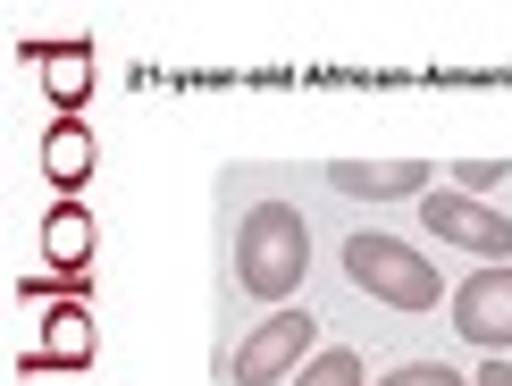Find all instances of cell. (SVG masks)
<instances>
[{"instance_id":"cell-15","label":"cell","mask_w":512,"mask_h":386,"mask_svg":"<svg viewBox=\"0 0 512 386\" xmlns=\"http://www.w3.org/2000/svg\"><path fill=\"white\" fill-rule=\"evenodd\" d=\"M471 386H512V361H504V353H487V370H471Z\"/></svg>"},{"instance_id":"cell-1","label":"cell","mask_w":512,"mask_h":386,"mask_svg":"<svg viewBox=\"0 0 512 386\" xmlns=\"http://www.w3.org/2000/svg\"><path fill=\"white\" fill-rule=\"evenodd\" d=\"M311 277V227L294 202H252L236 219V286L252 303H294Z\"/></svg>"},{"instance_id":"cell-8","label":"cell","mask_w":512,"mask_h":386,"mask_svg":"<svg viewBox=\"0 0 512 386\" xmlns=\"http://www.w3.org/2000/svg\"><path fill=\"white\" fill-rule=\"evenodd\" d=\"M93 210L84 202H59L51 219H42V269H68V277H93Z\"/></svg>"},{"instance_id":"cell-5","label":"cell","mask_w":512,"mask_h":386,"mask_svg":"<svg viewBox=\"0 0 512 386\" xmlns=\"http://www.w3.org/2000/svg\"><path fill=\"white\" fill-rule=\"evenodd\" d=\"M454 328L471 336L479 353H512V261L471 269V277L454 286Z\"/></svg>"},{"instance_id":"cell-9","label":"cell","mask_w":512,"mask_h":386,"mask_svg":"<svg viewBox=\"0 0 512 386\" xmlns=\"http://www.w3.org/2000/svg\"><path fill=\"white\" fill-rule=\"evenodd\" d=\"M93 160H101V152H93V126H84V118H51V135H42V177L68 193V202L84 193Z\"/></svg>"},{"instance_id":"cell-12","label":"cell","mask_w":512,"mask_h":386,"mask_svg":"<svg viewBox=\"0 0 512 386\" xmlns=\"http://www.w3.org/2000/svg\"><path fill=\"white\" fill-rule=\"evenodd\" d=\"M17 294H26V303H93V277H68V269H34Z\"/></svg>"},{"instance_id":"cell-7","label":"cell","mask_w":512,"mask_h":386,"mask_svg":"<svg viewBox=\"0 0 512 386\" xmlns=\"http://www.w3.org/2000/svg\"><path fill=\"white\" fill-rule=\"evenodd\" d=\"M84 361H93V303H51L34 353H26V378L34 370H84Z\"/></svg>"},{"instance_id":"cell-3","label":"cell","mask_w":512,"mask_h":386,"mask_svg":"<svg viewBox=\"0 0 512 386\" xmlns=\"http://www.w3.org/2000/svg\"><path fill=\"white\" fill-rule=\"evenodd\" d=\"M319 353V319L311 311H269L261 328L236 345V386H277V378H303V361Z\"/></svg>"},{"instance_id":"cell-10","label":"cell","mask_w":512,"mask_h":386,"mask_svg":"<svg viewBox=\"0 0 512 386\" xmlns=\"http://www.w3.org/2000/svg\"><path fill=\"white\" fill-rule=\"evenodd\" d=\"M34 59H42V93H51V110H59V118H84L93 51H84V42H51V51H34Z\"/></svg>"},{"instance_id":"cell-4","label":"cell","mask_w":512,"mask_h":386,"mask_svg":"<svg viewBox=\"0 0 512 386\" xmlns=\"http://www.w3.org/2000/svg\"><path fill=\"white\" fill-rule=\"evenodd\" d=\"M420 219H429L437 244L479 252L487 269L512 261V219H504V210H487V202H471V193H420Z\"/></svg>"},{"instance_id":"cell-14","label":"cell","mask_w":512,"mask_h":386,"mask_svg":"<svg viewBox=\"0 0 512 386\" xmlns=\"http://www.w3.org/2000/svg\"><path fill=\"white\" fill-rule=\"evenodd\" d=\"M504 177H512L504 160H462V168H454V193H471V202H479V193H496Z\"/></svg>"},{"instance_id":"cell-13","label":"cell","mask_w":512,"mask_h":386,"mask_svg":"<svg viewBox=\"0 0 512 386\" xmlns=\"http://www.w3.org/2000/svg\"><path fill=\"white\" fill-rule=\"evenodd\" d=\"M378 386H471L462 370H445V361H403V370H387Z\"/></svg>"},{"instance_id":"cell-2","label":"cell","mask_w":512,"mask_h":386,"mask_svg":"<svg viewBox=\"0 0 512 386\" xmlns=\"http://www.w3.org/2000/svg\"><path fill=\"white\" fill-rule=\"evenodd\" d=\"M345 277L361 294H378L387 311H403V319H429L437 303H454L445 277H437V261L420 244H395V235H353L345 244Z\"/></svg>"},{"instance_id":"cell-6","label":"cell","mask_w":512,"mask_h":386,"mask_svg":"<svg viewBox=\"0 0 512 386\" xmlns=\"http://www.w3.org/2000/svg\"><path fill=\"white\" fill-rule=\"evenodd\" d=\"M437 168L429 160H328V185L353 202H420Z\"/></svg>"},{"instance_id":"cell-11","label":"cell","mask_w":512,"mask_h":386,"mask_svg":"<svg viewBox=\"0 0 512 386\" xmlns=\"http://www.w3.org/2000/svg\"><path fill=\"white\" fill-rule=\"evenodd\" d=\"M294 386H361V353H345V345H319L311 361H303V378Z\"/></svg>"}]
</instances>
